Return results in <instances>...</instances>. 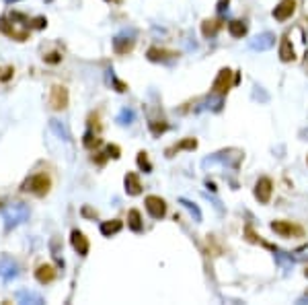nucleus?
<instances>
[{
	"label": "nucleus",
	"instance_id": "423d86ee",
	"mask_svg": "<svg viewBox=\"0 0 308 305\" xmlns=\"http://www.w3.org/2000/svg\"><path fill=\"white\" fill-rule=\"evenodd\" d=\"M230 81H232V72L228 70V68H224V70H220V74H218V78L214 81V91L216 93H226L228 89H230Z\"/></svg>",
	"mask_w": 308,
	"mask_h": 305
},
{
	"label": "nucleus",
	"instance_id": "f257e3e1",
	"mask_svg": "<svg viewBox=\"0 0 308 305\" xmlns=\"http://www.w3.org/2000/svg\"><path fill=\"white\" fill-rule=\"evenodd\" d=\"M49 186H52V184H49L47 175L37 173V175H33L31 180L25 182V188H23V190H31V192H35L37 196H43V194L49 192Z\"/></svg>",
	"mask_w": 308,
	"mask_h": 305
},
{
	"label": "nucleus",
	"instance_id": "2eb2a0df",
	"mask_svg": "<svg viewBox=\"0 0 308 305\" xmlns=\"http://www.w3.org/2000/svg\"><path fill=\"white\" fill-rule=\"evenodd\" d=\"M306 277H308V270H306Z\"/></svg>",
	"mask_w": 308,
	"mask_h": 305
},
{
	"label": "nucleus",
	"instance_id": "f03ea898",
	"mask_svg": "<svg viewBox=\"0 0 308 305\" xmlns=\"http://www.w3.org/2000/svg\"><path fill=\"white\" fill-rule=\"evenodd\" d=\"M49 105L54 107V110H64L68 105V89L66 87H52V95H49Z\"/></svg>",
	"mask_w": 308,
	"mask_h": 305
},
{
	"label": "nucleus",
	"instance_id": "6e6552de",
	"mask_svg": "<svg viewBox=\"0 0 308 305\" xmlns=\"http://www.w3.org/2000/svg\"><path fill=\"white\" fill-rule=\"evenodd\" d=\"M140 180H138V175L136 173H127L125 175V190H127V194H132V196H136V194H140Z\"/></svg>",
	"mask_w": 308,
	"mask_h": 305
},
{
	"label": "nucleus",
	"instance_id": "7ed1b4c3",
	"mask_svg": "<svg viewBox=\"0 0 308 305\" xmlns=\"http://www.w3.org/2000/svg\"><path fill=\"white\" fill-rule=\"evenodd\" d=\"M146 211L150 212V216H154V219H161V216H164V212H166V204L163 198H158V196H148Z\"/></svg>",
	"mask_w": 308,
	"mask_h": 305
},
{
	"label": "nucleus",
	"instance_id": "39448f33",
	"mask_svg": "<svg viewBox=\"0 0 308 305\" xmlns=\"http://www.w3.org/2000/svg\"><path fill=\"white\" fill-rule=\"evenodd\" d=\"M271 180L269 178H261L259 182H257V186H255V196H257V200L259 202H269V198H271Z\"/></svg>",
	"mask_w": 308,
	"mask_h": 305
},
{
	"label": "nucleus",
	"instance_id": "9b49d317",
	"mask_svg": "<svg viewBox=\"0 0 308 305\" xmlns=\"http://www.w3.org/2000/svg\"><path fill=\"white\" fill-rule=\"evenodd\" d=\"M119 229H122V223H119V221H111V223H103L101 225V233L103 235H113Z\"/></svg>",
	"mask_w": 308,
	"mask_h": 305
},
{
	"label": "nucleus",
	"instance_id": "ddd939ff",
	"mask_svg": "<svg viewBox=\"0 0 308 305\" xmlns=\"http://www.w3.org/2000/svg\"><path fill=\"white\" fill-rule=\"evenodd\" d=\"M130 227L134 231H142V223H140V212L138 211H132L130 212Z\"/></svg>",
	"mask_w": 308,
	"mask_h": 305
},
{
	"label": "nucleus",
	"instance_id": "f8f14e48",
	"mask_svg": "<svg viewBox=\"0 0 308 305\" xmlns=\"http://www.w3.org/2000/svg\"><path fill=\"white\" fill-rule=\"evenodd\" d=\"M228 29H230V33H232L234 37H241V35H245V31H246L245 23H241V21H232L230 25H228Z\"/></svg>",
	"mask_w": 308,
	"mask_h": 305
},
{
	"label": "nucleus",
	"instance_id": "0eeeda50",
	"mask_svg": "<svg viewBox=\"0 0 308 305\" xmlns=\"http://www.w3.org/2000/svg\"><path fill=\"white\" fill-rule=\"evenodd\" d=\"M72 245H74V250L81 254V256H86V252H88V241H86V237H84L81 231H72Z\"/></svg>",
	"mask_w": 308,
	"mask_h": 305
},
{
	"label": "nucleus",
	"instance_id": "4468645a",
	"mask_svg": "<svg viewBox=\"0 0 308 305\" xmlns=\"http://www.w3.org/2000/svg\"><path fill=\"white\" fill-rule=\"evenodd\" d=\"M58 60H60V56H58V54H52V56H47V58H45V62H58Z\"/></svg>",
	"mask_w": 308,
	"mask_h": 305
},
{
	"label": "nucleus",
	"instance_id": "9d476101",
	"mask_svg": "<svg viewBox=\"0 0 308 305\" xmlns=\"http://www.w3.org/2000/svg\"><path fill=\"white\" fill-rule=\"evenodd\" d=\"M37 281L39 282H49V281H54V277H56V270L49 266V264H43V266H39L37 268Z\"/></svg>",
	"mask_w": 308,
	"mask_h": 305
},
{
	"label": "nucleus",
	"instance_id": "20e7f679",
	"mask_svg": "<svg viewBox=\"0 0 308 305\" xmlns=\"http://www.w3.org/2000/svg\"><path fill=\"white\" fill-rule=\"evenodd\" d=\"M294 11H296V0H282V2L275 6L273 17L277 21H286V19H290L294 15Z\"/></svg>",
	"mask_w": 308,
	"mask_h": 305
},
{
	"label": "nucleus",
	"instance_id": "1a4fd4ad",
	"mask_svg": "<svg viewBox=\"0 0 308 305\" xmlns=\"http://www.w3.org/2000/svg\"><path fill=\"white\" fill-rule=\"evenodd\" d=\"M271 229H273L275 233L284 235V237H287V235H292V233H298V229L294 227V225L286 223V221H275V223L271 225Z\"/></svg>",
	"mask_w": 308,
	"mask_h": 305
}]
</instances>
